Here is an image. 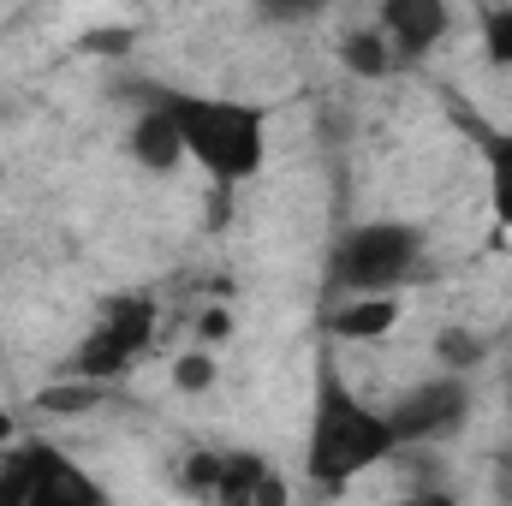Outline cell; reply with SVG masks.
<instances>
[{"label": "cell", "mask_w": 512, "mask_h": 506, "mask_svg": "<svg viewBox=\"0 0 512 506\" xmlns=\"http://www.w3.org/2000/svg\"><path fill=\"white\" fill-rule=\"evenodd\" d=\"M393 506H459L447 489H417V495H399Z\"/></svg>", "instance_id": "cell-20"}, {"label": "cell", "mask_w": 512, "mask_h": 506, "mask_svg": "<svg viewBox=\"0 0 512 506\" xmlns=\"http://www.w3.org/2000/svg\"><path fill=\"white\" fill-rule=\"evenodd\" d=\"M215 483H221V447H197L185 465H179V489L191 501H215Z\"/></svg>", "instance_id": "cell-15"}, {"label": "cell", "mask_w": 512, "mask_h": 506, "mask_svg": "<svg viewBox=\"0 0 512 506\" xmlns=\"http://www.w3.org/2000/svg\"><path fill=\"white\" fill-rule=\"evenodd\" d=\"M483 167H489V197H495V221L512 233V131L483 137Z\"/></svg>", "instance_id": "cell-11"}, {"label": "cell", "mask_w": 512, "mask_h": 506, "mask_svg": "<svg viewBox=\"0 0 512 506\" xmlns=\"http://www.w3.org/2000/svg\"><path fill=\"white\" fill-rule=\"evenodd\" d=\"M155 328H161V310H155L149 292H120V298H108V304L96 310V322L84 328V340L72 346L66 376L114 387V381L131 376L137 358L155 346Z\"/></svg>", "instance_id": "cell-4"}, {"label": "cell", "mask_w": 512, "mask_h": 506, "mask_svg": "<svg viewBox=\"0 0 512 506\" xmlns=\"http://www.w3.org/2000/svg\"><path fill=\"white\" fill-rule=\"evenodd\" d=\"M102 393H108V387H96V381L60 376V381H48V387L36 393V411H48V417H84V411L102 405Z\"/></svg>", "instance_id": "cell-13"}, {"label": "cell", "mask_w": 512, "mask_h": 506, "mask_svg": "<svg viewBox=\"0 0 512 506\" xmlns=\"http://www.w3.org/2000/svg\"><path fill=\"white\" fill-rule=\"evenodd\" d=\"M221 381V364H215V352H185V358H173V387L179 393H209Z\"/></svg>", "instance_id": "cell-16"}, {"label": "cell", "mask_w": 512, "mask_h": 506, "mask_svg": "<svg viewBox=\"0 0 512 506\" xmlns=\"http://www.w3.org/2000/svg\"><path fill=\"white\" fill-rule=\"evenodd\" d=\"M376 30H382L393 66H411V60H423L453 30V12L441 0H387L382 12H376Z\"/></svg>", "instance_id": "cell-7"}, {"label": "cell", "mask_w": 512, "mask_h": 506, "mask_svg": "<svg viewBox=\"0 0 512 506\" xmlns=\"http://www.w3.org/2000/svg\"><path fill=\"white\" fill-rule=\"evenodd\" d=\"M227 328H233V322H227V310H203V322H197L203 352H209V346H221V340H227Z\"/></svg>", "instance_id": "cell-18"}, {"label": "cell", "mask_w": 512, "mask_h": 506, "mask_svg": "<svg viewBox=\"0 0 512 506\" xmlns=\"http://www.w3.org/2000/svg\"><path fill=\"white\" fill-rule=\"evenodd\" d=\"M0 506H114V495L66 447L30 435L0 453Z\"/></svg>", "instance_id": "cell-5"}, {"label": "cell", "mask_w": 512, "mask_h": 506, "mask_svg": "<svg viewBox=\"0 0 512 506\" xmlns=\"http://www.w3.org/2000/svg\"><path fill=\"white\" fill-rule=\"evenodd\" d=\"M429 268V233L417 221H352L334 233L322 262V298H399Z\"/></svg>", "instance_id": "cell-2"}, {"label": "cell", "mask_w": 512, "mask_h": 506, "mask_svg": "<svg viewBox=\"0 0 512 506\" xmlns=\"http://www.w3.org/2000/svg\"><path fill=\"white\" fill-rule=\"evenodd\" d=\"M483 340L471 334V328H441V340H435V358H441V370L447 376H471L477 364H483Z\"/></svg>", "instance_id": "cell-14"}, {"label": "cell", "mask_w": 512, "mask_h": 506, "mask_svg": "<svg viewBox=\"0 0 512 506\" xmlns=\"http://www.w3.org/2000/svg\"><path fill=\"white\" fill-rule=\"evenodd\" d=\"M340 60H346V72H352V78H387V72H393V54H387V42H382V30H376V24L352 30V36L340 42Z\"/></svg>", "instance_id": "cell-12"}, {"label": "cell", "mask_w": 512, "mask_h": 506, "mask_svg": "<svg viewBox=\"0 0 512 506\" xmlns=\"http://www.w3.org/2000/svg\"><path fill=\"white\" fill-rule=\"evenodd\" d=\"M495 506H512V447L495 459Z\"/></svg>", "instance_id": "cell-19"}, {"label": "cell", "mask_w": 512, "mask_h": 506, "mask_svg": "<svg viewBox=\"0 0 512 506\" xmlns=\"http://www.w3.org/2000/svg\"><path fill=\"white\" fill-rule=\"evenodd\" d=\"M173 126L185 143V161H197L221 191L245 185L268 161V108L239 102V96H191V90H167Z\"/></svg>", "instance_id": "cell-3"}, {"label": "cell", "mask_w": 512, "mask_h": 506, "mask_svg": "<svg viewBox=\"0 0 512 506\" xmlns=\"http://www.w3.org/2000/svg\"><path fill=\"white\" fill-rule=\"evenodd\" d=\"M477 411V393H471V376H429L417 387H405L393 405H387V429L399 441V453L411 447H435V441H453Z\"/></svg>", "instance_id": "cell-6"}, {"label": "cell", "mask_w": 512, "mask_h": 506, "mask_svg": "<svg viewBox=\"0 0 512 506\" xmlns=\"http://www.w3.org/2000/svg\"><path fill=\"white\" fill-rule=\"evenodd\" d=\"M393 322H399V298H346V304L322 310L328 340H346V346L382 340V334H393Z\"/></svg>", "instance_id": "cell-10"}, {"label": "cell", "mask_w": 512, "mask_h": 506, "mask_svg": "<svg viewBox=\"0 0 512 506\" xmlns=\"http://www.w3.org/2000/svg\"><path fill=\"white\" fill-rule=\"evenodd\" d=\"M126 149L137 167H149V173H173L179 161H185V143H179V126H173V108H167V90H155L143 108H137V120L126 131Z\"/></svg>", "instance_id": "cell-9"}, {"label": "cell", "mask_w": 512, "mask_h": 506, "mask_svg": "<svg viewBox=\"0 0 512 506\" xmlns=\"http://www.w3.org/2000/svg\"><path fill=\"white\" fill-rule=\"evenodd\" d=\"M399 453L387 411L370 405L364 393H352V381L340 376L334 352H316V381H310V417H304V483L334 501L346 495L364 471H376Z\"/></svg>", "instance_id": "cell-1"}, {"label": "cell", "mask_w": 512, "mask_h": 506, "mask_svg": "<svg viewBox=\"0 0 512 506\" xmlns=\"http://www.w3.org/2000/svg\"><path fill=\"white\" fill-rule=\"evenodd\" d=\"M215 506H292V489H286V477H280V465L268 453L233 447V453H221Z\"/></svg>", "instance_id": "cell-8"}, {"label": "cell", "mask_w": 512, "mask_h": 506, "mask_svg": "<svg viewBox=\"0 0 512 506\" xmlns=\"http://www.w3.org/2000/svg\"><path fill=\"white\" fill-rule=\"evenodd\" d=\"M483 54H489V66L512 72V6H489L483 12Z\"/></svg>", "instance_id": "cell-17"}]
</instances>
